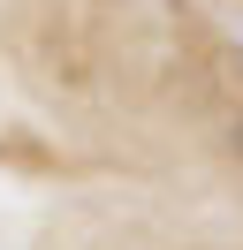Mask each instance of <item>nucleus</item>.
<instances>
[{"label":"nucleus","instance_id":"1","mask_svg":"<svg viewBox=\"0 0 243 250\" xmlns=\"http://www.w3.org/2000/svg\"><path fill=\"white\" fill-rule=\"evenodd\" d=\"M228 144H236V159H243V114H236V129H228Z\"/></svg>","mask_w":243,"mask_h":250}]
</instances>
